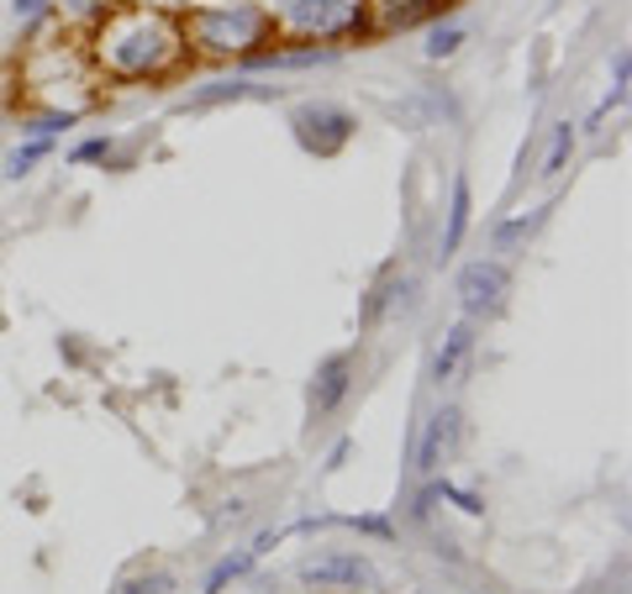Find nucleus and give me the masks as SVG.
Masks as SVG:
<instances>
[{
  "instance_id": "1a4fd4ad",
  "label": "nucleus",
  "mask_w": 632,
  "mask_h": 594,
  "mask_svg": "<svg viewBox=\"0 0 632 594\" xmlns=\"http://www.w3.org/2000/svg\"><path fill=\"white\" fill-rule=\"evenodd\" d=\"M469 353H475V321H459V327H448L438 358H433V384H438V389H443V384H459Z\"/></svg>"
},
{
  "instance_id": "7ed1b4c3",
  "label": "nucleus",
  "mask_w": 632,
  "mask_h": 594,
  "mask_svg": "<svg viewBox=\"0 0 632 594\" xmlns=\"http://www.w3.org/2000/svg\"><path fill=\"white\" fill-rule=\"evenodd\" d=\"M464 306V321H490L506 310V295H511V268L495 258H475L459 268V285H454Z\"/></svg>"
},
{
  "instance_id": "0eeeda50",
  "label": "nucleus",
  "mask_w": 632,
  "mask_h": 594,
  "mask_svg": "<svg viewBox=\"0 0 632 594\" xmlns=\"http://www.w3.org/2000/svg\"><path fill=\"white\" fill-rule=\"evenodd\" d=\"M454 448H459V410L443 405L438 416L427 421L422 442H416V474H438L443 463L454 458Z\"/></svg>"
},
{
  "instance_id": "f8f14e48",
  "label": "nucleus",
  "mask_w": 632,
  "mask_h": 594,
  "mask_svg": "<svg viewBox=\"0 0 632 594\" xmlns=\"http://www.w3.org/2000/svg\"><path fill=\"white\" fill-rule=\"evenodd\" d=\"M569 153H575V127H569V121H559V127H554V143H548V158H543V174H548V179H554V174H564Z\"/></svg>"
},
{
  "instance_id": "f257e3e1",
  "label": "nucleus",
  "mask_w": 632,
  "mask_h": 594,
  "mask_svg": "<svg viewBox=\"0 0 632 594\" xmlns=\"http://www.w3.org/2000/svg\"><path fill=\"white\" fill-rule=\"evenodd\" d=\"M174 53H179V43L164 22H132L106 43V58L117 74H159L174 64Z\"/></svg>"
},
{
  "instance_id": "2eb2a0df",
  "label": "nucleus",
  "mask_w": 632,
  "mask_h": 594,
  "mask_svg": "<svg viewBox=\"0 0 632 594\" xmlns=\"http://www.w3.org/2000/svg\"><path fill=\"white\" fill-rule=\"evenodd\" d=\"M459 43H464V26H438L427 37V58H448V53H459Z\"/></svg>"
},
{
  "instance_id": "6e6552de",
  "label": "nucleus",
  "mask_w": 632,
  "mask_h": 594,
  "mask_svg": "<svg viewBox=\"0 0 632 594\" xmlns=\"http://www.w3.org/2000/svg\"><path fill=\"white\" fill-rule=\"evenodd\" d=\"M348 389H353V358H348V353H333L327 363H322V369H316V380H312V421L333 416Z\"/></svg>"
},
{
  "instance_id": "20e7f679",
  "label": "nucleus",
  "mask_w": 632,
  "mask_h": 594,
  "mask_svg": "<svg viewBox=\"0 0 632 594\" xmlns=\"http://www.w3.org/2000/svg\"><path fill=\"white\" fill-rule=\"evenodd\" d=\"M195 37L217 53L253 48V43L264 37V11H253V6H238V11H200V16H195Z\"/></svg>"
},
{
  "instance_id": "39448f33",
  "label": "nucleus",
  "mask_w": 632,
  "mask_h": 594,
  "mask_svg": "<svg viewBox=\"0 0 632 594\" xmlns=\"http://www.w3.org/2000/svg\"><path fill=\"white\" fill-rule=\"evenodd\" d=\"M301 584L306 590H369L374 569L359 552H316V558L301 563Z\"/></svg>"
},
{
  "instance_id": "9d476101",
  "label": "nucleus",
  "mask_w": 632,
  "mask_h": 594,
  "mask_svg": "<svg viewBox=\"0 0 632 594\" xmlns=\"http://www.w3.org/2000/svg\"><path fill=\"white\" fill-rule=\"evenodd\" d=\"M269 542H274V537H259V542L243 547V552H227V558L217 563V569H211V579H206V594H221L227 584H232V579H243V573L253 569L259 558H264V547H269Z\"/></svg>"
},
{
  "instance_id": "f3484780",
  "label": "nucleus",
  "mask_w": 632,
  "mask_h": 594,
  "mask_svg": "<svg viewBox=\"0 0 632 594\" xmlns=\"http://www.w3.org/2000/svg\"><path fill=\"white\" fill-rule=\"evenodd\" d=\"M543 221H548V211H533V216H522V221H511V227H501V232H495V242L506 248V242L527 238V232H533V227H543Z\"/></svg>"
},
{
  "instance_id": "4468645a",
  "label": "nucleus",
  "mask_w": 632,
  "mask_h": 594,
  "mask_svg": "<svg viewBox=\"0 0 632 594\" xmlns=\"http://www.w3.org/2000/svg\"><path fill=\"white\" fill-rule=\"evenodd\" d=\"M170 590H174L170 573H138V579H122L111 594H170Z\"/></svg>"
},
{
  "instance_id": "423d86ee",
  "label": "nucleus",
  "mask_w": 632,
  "mask_h": 594,
  "mask_svg": "<svg viewBox=\"0 0 632 594\" xmlns=\"http://www.w3.org/2000/svg\"><path fill=\"white\" fill-rule=\"evenodd\" d=\"M280 16L301 37H316V32L327 37V32H342V26L359 22V11H342V0H285Z\"/></svg>"
},
{
  "instance_id": "dca6fc26",
  "label": "nucleus",
  "mask_w": 632,
  "mask_h": 594,
  "mask_svg": "<svg viewBox=\"0 0 632 594\" xmlns=\"http://www.w3.org/2000/svg\"><path fill=\"white\" fill-rule=\"evenodd\" d=\"M238 100L248 96V79H221V85H211V90H200V96H190V106H211V100Z\"/></svg>"
},
{
  "instance_id": "ddd939ff",
  "label": "nucleus",
  "mask_w": 632,
  "mask_h": 594,
  "mask_svg": "<svg viewBox=\"0 0 632 594\" xmlns=\"http://www.w3.org/2000/svg\"><path fill=\"white\" fill-rule=\"evenodd\" d=\"M37 158H48V138H32L26 147H17V153L6 158V179H22V174L37 164Z\"/></svg>"
},
{
  "instance_id": "f03ea898",
  "label": "nucleus",
  "mask_w": 632,
  "mask_h": 594,
  "mask_svg": "<svg viewBox=\"0 0 632 594\" xmlns=\"http://www.w3.org/2000/svg\"><path fill=\"white\" fill-rule=\"evenodd\" d=\"M291 127H295V143L306 147V153H316V158H333V153L348 147V138L359 132V121L348 117L342 106H333V100H306V106H295Z\"/></svg>"
},
{
  "instance_id": "9b49d317",
  "label": "nucleus",
  "mask_w": 632,
  "mask_h": 594,
  "mask_svg": "<svg viewBox=\"0 0 632 594\" xmlns=\"http://www.w3.org/2000/svg\"><path fill=\"white\" fill-rule=\"evenodd\" d=\"M464 232H469V179H454V206H448V227H443V258L459 253Z\"/></svg>"
},
{
  "instance_id": "6ab92c4d",
  "label": "nucleus",
  "mask_w": 632,
  "mask_h": 594,
  "mask_svg": "<svg viewBox=\"0 0 632 594\" xmlns=\"http://www.w3.org/2000/svg\"><path fill=\"white\" fill-rule=\"evenodd\" d=\"M74 121H79V117H69V111H64V117H43V121H32V132H37V138H53V132H69Z\"/></svg>"
},
{
  "instance_id": "a211bd4d",
  "label": "nucleus",
  "mask_w": 632,
  "mask_h": 594,
  "mask_svg": "<svg viewBox=\"0 0 632 594\" xmlns=\"http://www.w3.org/2000/svg\"><path fill=\"white\" fill-rule=\"evenodd\" d=\"M111 153V138H90V143L74 147V164H90V158H106Z\"/></svg>"
},
{
  "instance_id": "aec40b11",
  "label": "nucleus",
  "mask_w": 632,
  "mask_h": 594,
  "mask_svg": "<svg viewBox=\"0 0 632 594\" xmlns=\"http://www.w3.org/2000/svg\"><path fill=\"white\" fill-rule=\"evenodd\" d=\"M11 11H17V16H43L48 0H11Z\"/></svg>"
}]
</instances>
